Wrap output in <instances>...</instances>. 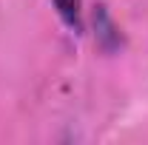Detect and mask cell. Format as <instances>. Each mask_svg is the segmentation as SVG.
<instances>
[{"label": "cell", "instance_id": "1", "mask_svg": "<svg viewBox=\"0 0 148 145\" xmlns=\"http://www.w3.org/2000/svg\"><path fill=\"white\" fill-rule=\"evenodd\" d=\"M57 9L60 20L74 29V31H83V0H51Z\"/></svg>", "mask_w": 148, "mask_h": 145}]
</instances>
